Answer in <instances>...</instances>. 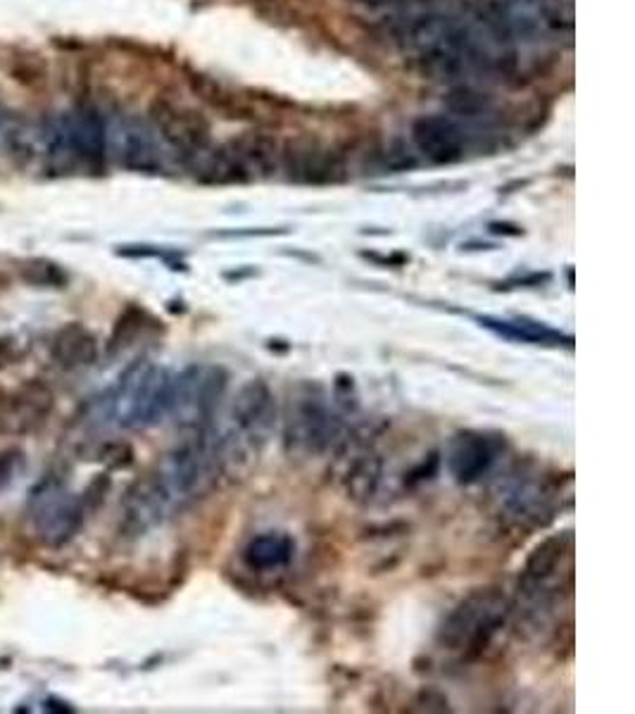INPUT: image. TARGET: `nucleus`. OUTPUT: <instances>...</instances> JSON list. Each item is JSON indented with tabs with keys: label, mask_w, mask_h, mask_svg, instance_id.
I'll use <instances>...</instances> for the list:
<instances>
[{
	"label": "nucleus",
	"mask_w": 635,
	"mask_h": 714,
	"mask_svg": "<svg viewBox=\"0 0 635 714\" xmlns=\"http://www.w3.org/2000/svg\"><path fill=\"white\" fill-rule=\"evenodd\" d=\"M391 39L433 79H457L478 60L472 31L443 12H407L395 18Z\"/></svg>",
	"instance_id": "obj_1"
},
{
	"label": "nucleus",
	"mask_w": 635,
	"mask_h": 714,
	"mask_svg": "<svg viewBox=\"0 0 635 714\" xmlns=\"http://www.w3.org/2000/svg\"><path fill=\"white\" fill-rule=\"evenodd\" d=\"M172 395V374L153 362L129 364L117 384L93 398L91 420L124 429H148L167 418Z\"/></svg>",
	"instance_id": "obj_2"
},
{
	"label": "nucleus",
	"mask_w": 635,
	"mask_h": 714,
	"mask_svg": "<svg viewBox=\"0 0 635 714\" xmlns=\"http://www.w3.org/2000/svg\"><path fill=\"white\" fill-rule=\"evenodd\" d=\"M510 610V601L503 591L476 589L443 620L439 643L445 651L462 653L464 660H478L505 628Z\"/></svg>",
	"instance_id": "obj_3"
},
{
	"label": "nucleus",
	"mask_w": 635,
	"mask_h": 714,
	"mask_svg": "<svg viewBox=\"0 0 635 714\" xmlns=\"http://www.w3.org/2000/svg\"><path fill=\"white\" fill-rule=\"evenodd\" d=\"M341 434V420L329 405L320 384L303 381L289 391L283 410V447L291 457H316L326 453Z\"/></svg>",
	"instance_id": "obj_4"
},
{
	"label": "nucleus",
	"mask_w": 635,
	"mask_h": 714,
	"mask_svg": "<svg viewBox=\"0 0 635 714\" xmlns=\"http://www.w3.org/2000/svg\"><path fill=\"white\" fill-rule=\"evenodd\" d=\"M46 155L58 170L83 164L100 170L108 160V122L95 105L81 103L46 127Z\"/></svg>",
	"instance_id": "obj_5"
},
{
	"label": "nucleus",
	"mask_w": 635,
	"mask_h": 714,
	"mask_svg": "<svg viewBox=\"0 0 635 714\" xmlns=\"http://www.w3.org/2000/svg\"><path fill=\"white\" fill-rule=\"evenodd\" d=\"M276 424V398L262 379H253L241 386L231 405V431L216 436L220 443L222 470L231 460L258 455L270 441Z\"/></svg>",
	"instance_id": "obj_6"
},
{
	"label": "nucleus",
	"mask_w": 635,
	"mask_h": 714,
	"mask_svg": "<svg viewBox=\"0 0 635 714\" xmlns=\"http://www.w3.org/2000/svg\"><path fill=\"white\" fill-rule=\"evenodd\" d=\"M195 174L208 184H245L250 179L270 177L279 164V148L264 137L233 139L214 151L195 158Z\"/></svg>",
	"instance_id": "obj_7"
},
{
	"label": "nucleus",
	"mask_w": 635,
	"mask_h": 714,
	"mask_svg": "<svg viewBox=\"0 0 635 714\" xmlns=\"http://www.w3.org/2000/svg\"><path fill=\"white\" fill-rule=\"evenodd\" d=\"M87 512L81 497L67 491L58 474H46L39 484H33L27 497V514L33 531L50 547L70 543L87 522Z\"/></svg>",
	"instance_id": "obj_8"
},
{
	"label": "nucleus",
	"mask_w": 635,
	"mask_h": 714,
	"mask_svg": "<svg viewBox=\"0 0 635 714\" xmlns=\"http://www.w3.org/2000/svg\"><path fill=\"white\" fill-rule=\"evenodd\" d=\"M229 386V374L220 364H191L179 376H172L170 410L177 424L183 429L210 426L216 408Z\"/></svg>",
	"instance_id": "obj_9"
},
{
	"label": "nucleus",
	"mask_w": 635,
	"mask_h": 714,
	"mask_svg": "<svg viewBox=\"0 0 635 714\" xmlns=\"http://www.w3.org/2000/svg\"><path fill=\"white\" fill-rule=\"evenodd\" d=\"M108 153L139 174H158L164 164V143L153 122L131 114L108 124Z\"/></svg>",
	"instance_id": "obj_10"
},
{
	"label": "nucleus",
	"mask_w": 635,
	"mask_h": 714,
	"mask_svg": "<svg viewBox=\"0 0 635 714\" xmlns=\"http://www.w3.org/2000/svg\"><path fill=\"white\" fill-rule=\"evenodd\" d=\"M53 408V389L41 379L24 381L12 393H0V431L8 436H27L50 418Z\"/></svg>",
	"instance_id": "obj_11"
},
{
	"label": "nucleus",
	"mask_w": 635,
	"mask_h": 714,
	"mask_svg": "<svg viewBox=\"0 0 635 714\" xmlns=\"http://www.w3.org/2000/svg\"><path fill=\"white\" fill-rule=\"evenodd\" d=\"M279 164L286 172L289 181L295 184H336L343 179V162L333 148L324 145L314 139H298L291 141L279 153Z\"/></svg>",
	"instance_id": "obj_12"
},
{
	"label": "nucleus",
	"mask_w": 635,
	"mask_h": 714,
	"mask_svg": "<svg viewBox=\"0 0 635 714\" xmlns=\"http://www.w3.org/2000/svg\"><path fill=\"white\" fill-rule=\"evenodd\" d=\"M497 455L500 436L483 434V431H457L447 443L445 464L460 484H474L491 472Z\"/></svg>",
	"instance_id": "obj_13"
},
{
	"label": "nucleus",
	"mask_w": 635,
	"mask_h": 714,
	"mask_svg": "<svg viewBox=\"0 0 635 714\" xmlns=\"http://www.w3.org/2000/svg\"><path fill=\"white\" fill-rule=\"evenodd\" d=\"M153 127L160 134L162 143L167 148H172L177 155L183 160H195L198 155H203L208 151L210 134L205 122L198 118V114L170 105V103H160L153 110Z\"/></svg>",
	"instance_id": "obj_14"
},
{
	"label": "nucleus",
	"mask_w": 635,
	"mask_h": 714,
	"mask_svg": "<svg viewBox=\"0 0 635 714\" xmlns=\"http://www.w3.org/2000/svg\"><path fill=\"white\" fill-rule=\"evenodd\" d=\"M412 143L433 164H453L464 158L466 134L450 114H426L412 124Z\"/></svg>",
	"instance_id": "obj_15"
},
{
	"label": "nucleus",
	"mask_w": 635,
	"mask_h": 714,
	"mask_svg": "<svg viewBox=\"0 0 635 714\" xmlns=\"http://www.w3.org/2000/svg\"><path fill=\"white\" fill-rule=\"evenodd\" d=\"M174 510L167 501L153 474H145L133 484L122 503V529L129 536H143L145 531L170 517Z\"/></svg>",
	"instance_id": "obj_16"
},
{
	"label": "nucleus",
	"mask_w": 635,
	"mask_h": 714,
	"mask_svg": "<svg viewBox=\"0 0 635 714\" xmlns=\"http://www.w3.org/2000/svg\"><path fill=\"white\" fill-rule=\"evenodd\" d=\"M98 339L93 331H89L83 324H67L62 326L53 343H50V355L60 364L62 370H83L91 368L98 360Z\"/></svg>",
	"instance_id": "obj_17"
},
{
	"label": "nucleus",
	"mask_w": 635,
	"mask_h": 714,
	"mask_svg": "<svg viewBox=\"0 0 635 714\" xmlns=\"http://www.w3.org/2000/svg\"><path fill=\"white\" fill-rule=\"evenodd\" d=\"M295 541L281 531H266V534L253 536L243 547V562L255 572H274L286 567L293 560Z\"/></svg>",
	"instance_id": "obj_18"
},
{
	"label": "nucleus",
	"mask_w": 635,
	"mask_h": 714,
	"mask_svg": "<svg viewBox=\"0 0 635 714\" xmlns=\"http://www.w3.org/2000/svg\"><path fill=\"white\" fill-rule=\"evenodd\" d=\"M381 474H383V462L376 453L357 455L345 474L347 497H353L355 503H370L379 491Z\"/></svg>",
	"instance_id": "obj_19"
},
{
	"label": "nucleus",
	"mask_w": 635,
	"mask_h": 714,
	"mask_svg": "<svg viewBox=\"0 0 635 714\" xmlns=\"http://www.w3.org/2000/svg\"><path fill=\"white\" fill-rule=\"evenodd\" d=\"M570 547H572L570 534H555L543 539L526 557V567H524L526 576L531 581L550 579L560 570V564L566 557V553H570Z\"/></svg>",
	"instance_id": "obj_20"
},
{
	"label": "nucleus",
	"mask_w": 635,
	"mask_h": 714,
	"mask_svg": "<svg viewBox=\"0 0 635 714\" xmlns=\"http://www.w3.org/2000/svg\"><path fill=\"white\" fill-rule=\"evenodd\" d=\"M443 103L450 112H453L450 118L474 120V118H483V114L491 110V95L476 91L474 87H455L445 93Z\"/></svg>",
	"instance_id": "obj_21"
},
{
	"label": "nucleus",
	"mask_w": 635,
	"mask_h": 714,
	"mask_svg": "<svg viewBox=\"0 0 635 714\" xmlns=\"http://www.w3.org/2000/svg\"><path fill=\"white\" fill-rule=\"evenodd\" d=\"M481 324L497 331V334H503L507 339L526 341V343H555L562 339V334H557V331L547 329L538 322H526V320L500 322V320H491V318H481Z\"/></svg>",
	"instance_id": "obj_22"
},
{
	"label": "nucleus",
	"mask_w": 635,
	"mask_h": 714,
	"mask_svg": "<svg viewBox=\"0 0 635 714\" xmlns=\"http://www.w3.org/2000/svg\"><path fill=\"white\" fill-rule=\"evenodd\" d=\"M148 322H150V314L143 308L127 305L124 312L114 322V329H112L110 341H108V351L110 353L124 351V348H129L133 341H137L143 334V329H145Z\"/></svg>",
	"instance_id": "obj_23"
},
{
	"label": "nucleus",
	"mask_w": 635,
	"mask_h": 714,
	"mask_svg": "<svg viewBox=\"0 0 635 714\" xmlns=\"http://www.w3.org/2000/svg\"><path fill=\"white\" fill-rule=\"evenodd\" d=\"M20 276L27 284L41 289H58L67 284V274L60 270V264L48 260H27L20 268Z\"/></svg>",
	"instance_id": "obj_24"
},
{
	"label": "nucleus",
	"mask_w": 635,
	"mask_h": 714,
	"mask_svg": "<svg viewBox=\"0 0 635 714\" xmlns=\"http://www.w3.org/2000/svg\"><path fill=\"white\" fill-rule=\"evenodd\" d=\"M24 467V455L22 451H17V447H8V451L0 453V491H6L17 472Z\"/></svg>",
	"instance_id": "obj_25"
},
{
	"label": "nucleus",
	"mask_w": 635,
	"mask_h": 714,
	"mask_svg": "<svg viewBox=\"0 0 635 714\" xmlns=\"http://www.w3.org/2000/svg\"><path fill=\"white\" fill-rule=\"evenodd\" d=\"M100 460H103L110 470H127L133 462V451L127 443H108L103 451H100Z\"/></svg>",
	"instance_id": "obj_26"
},
{
	"label": "nucleus",
	"mask_w": 635,
	"mask_h": 714,
	"mask_svg": "<svg viewBox=\"0 0 635 714\" xmlns=\"http://www.w3.org/2000/svg\"><path fill=\"white\" fill-rule=\"evenodd\" d=\"M108 491H110V479H108L105 474H100L98 479H93V481H91V486L87 489V493L81 495L83 507H87V510H95V507H100V503L105 501Z\"/></svg>",
	"instance_id": "obj_27"
},
{
	"label": "nucleus",
	"mask_w": 635,
	"mask_h": 714,
	"mask_svg": "<svg viewBox=\"0 0 635 714\" xmlns=\"http://www.w3.org/2000/svg\"><path fill=\"white\" fill-rule=\"evenodd\" d=\"M355 3L370 10H407L424 3V0H355Z\"/></svg>",
	"instance_id": "obj_28"
},
{
	"label": "nucleus",
	"mask_w": 635,
	"mask_h": 714,
	"mask_svg": "<svg viewBox=\"0 0 635 714\" xmlns=\"http://www.w3.org/2000/svg\"><path fill=\"white\" fill-rule=\"evenodd\" d=\"M439 464H441V457L436 455V453H433V455H429V460H424L422 464H420V467H416L414 472H410V484H416V481H426V479H433V476H436V472H439Z\"/></svg>",
	"instance_id": "obj_29"
},
{
	"label": "nucleus",
	"mask_w": 635,
	"mask_h": 714,
	"mask_svg": "<svg viewBox=\"0 0 635 714\" xmlns=\"http://www.w3.org/2000/svg\"><path fill=\"white\" fill-rule=\"evenodd\" d=\"M520 3H524V6H533V8H538V12H541V10H545L547 6H553V3H555V0H520Z\"/></svg>",
	"instance_id": "obj_30"
},
{
	"label": "nucleus",
	"mask_w": 635,
	"mask_h": 714,
	"mask_svg": "<svg viewBox=\"0 0 635 714\" xmlns=\"http://www.w3.org/2000/svg\"><path fill=\"white\" fill-rule=\"evenodd\" d=\"M8 353H10V345H8L6 341H0V368H3V364H6Z\"/></svg>",
	"instance_id": "obj_31"
}]
</instances>
